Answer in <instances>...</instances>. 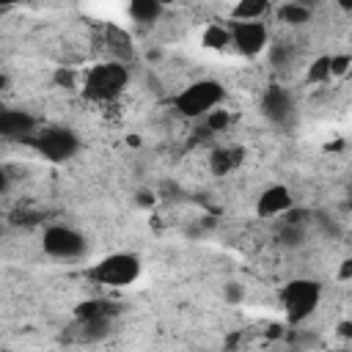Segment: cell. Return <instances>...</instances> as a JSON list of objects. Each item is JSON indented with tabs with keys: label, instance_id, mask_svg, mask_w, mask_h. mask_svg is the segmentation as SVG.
I'll use <instances>...</instances> for the list:
<instances>
[{
	"label": "cell",
	"instance_id": "3957f363",
	"mask_svg": "<svg viewBox=\"0 0 352 352\" xmlns=\"http://www.w3.org/2000/svg\"><path fill=\"white\" fill-rule=\"evenodd\" d=\"M223 96H226V91H223L220 82H214V80H198V82L187 85L173 99V107L184 118H201V116L212 113L223 102Z\"/></svg>",
	"mask_w": 352,
	"mask_h": 352
},
{
	"label": "cell",
	"instance_id": "ac0fdd59",
	"mask_svg": "<svg viewBox=\"0 0 352 352\" xmlns=\"http://www.w3.org/2000/svg\"><path fill=\"white\" fill-rule=\"evenodd\" d=\"M283 242L286 245H300L302 242V226L300 223H286V228H283Z\"/></svg>",
	"mask_w": 352,
	"mask_h": 352
},
{
	"label": "cell",
	"instance_id": "ffe728a7",
	"mask_svg": "<svg viewBox=\"0 0 352 352\" xmlns=\"http://www.w3.org/2000/svg\"><path fill=\"white\" fill-rule=\"evenodd\" d=\"M228 124V113L226 110H212V113H206V126L209 129H223Z\"/></svg>",
	"mask_w": 352,
	"mask_h": 352
},
{
	"label": "cell",
	"instance_id": "7c38bea8",
	"mask_svg": "<svg viewBox=\"0 0 352 352\" xmlns=\"http://www.w3.org/2000/svg\"><path fill=\"white\" fill-rule=\"evenodd\" d=\"M236 165H239V151H234V148H217L209 157V168H212L214 176H226Z\"/></svg>",
	"mask_w": 352,
	"mask_h": 352
},
{
	"label": "cell",
	"instance_id": "5b68a950",
	"mask_svg": "<svg viewBox=\"0 0 352 352\" xmlns=\"http://www.w3.org/2000/svg\"><path fill=\"white\" fill-rule=\"evenodd\" d=\"M140 275V258L132 253H110L94 270L91 278L102 286H129Z\"/></svg>",
	"mask_w": 352,
	"mask_h": 352
},
{
	"label": "cell",
	"instance_id": "8992f818",
	"mask_svg": "<svg viewBox=\"0 0 352 352\" xmlns=\"http://www.w3.org/2000/svg\"><path fill=\"white\" fill-rule=\"evenodd\" d=\"M41 248L52 258H80L88 248L85 236L69 226H50L41 236Z\"/></svg>",
	"mask_w": 352,
	"mask_h": 352
},
{
	"label": "cell",
	"instance_id": "7402d4cb",
	"mask_svg": "<svg viewBox=\"0 0 352 352\" xmlns=\"http://www.w3.org/2000/svg\"><path fill=\"white\" fill-rule=\"evenodd\" d=\"M349 275H352V261H349V258H344V261H341V272H338V278H341V280H346Z\"/></svg>",
	"mask_w": 352,
	"mask_h": 352
},
{
	"label": "cell",
	"instance_id": "30bf717a",
	"mask_svg": "<svg viewBox=\"0 0 352 352\" xmlns=\"http://www.w3.org/2000/svg\"><path fill=\"white\" fill-rule=\"evenodd\" d=\"M261 104H264L267 118H270V121H275V124H283V121L292 116V110H294L292 96H289L283 88H278V85H275V88H270V91L264 94Z\"/></svg>",
	"mask_w": 352,
	"mask_h": 352
},
{
	"label": "cell",
	"instance_id": "d6986e66",
	"mask_svg": "<svg viewBox=\"0 0 352 352\" xmlns=\"http://www.w3.org/2000/svg\"><path fill=\"white\" fill-rule=\"evenodd\" d=\"M289 58H292V50H286L283 44H272V47H270V60H272L275 66H286Z\"/></svg>",
	"mask_w": 352,
	"mask_h": 352
},
{
	"label": "cell",
	"instance_id": "7a4b0ae2",
	"mask_svg": "<svg viewBox=\"0 0 352 352\" xmlns=\"http://www.w3.org/2000/svg\"><path fill=\"white\" fill-rule=\"evenodd\" d=\"M28 146L38 157H44L47 162H66V160H72L77 154L80 138L69 126H44V129H36L33 132V138L28 140Z\"/></svg>",
	"mask_w": 352,
	"mask_h": 352
},
{
	"label": "cell",
	"instance_id": "484cf974",
	"mask_svg": "<svg viewBox=\"0 0 352 352\" xmlns=\"http://www.w3.org/2000/svg\"><path fill=\"white\" fill-rule=\"evenodd\" d=\"M6 88H8V74H3V72H0V94H3Z\"/></svg>",
	"mask_w": 352,
	"mask_h": 352
},
{
	"label": "cell",
	"instance_id": "44dd1931",
	"mask_svg": "<svg viewBox=\"0 0 352 352\" xmlns=\"http://www.w3.org/2000/svg\"><path fill=\"white\" fill-rule=\"evenodd\" d=\"M349 63H352L349 55H330V74H344Z\"/></svg>",
	"mask_w": 352,
	"mask_h": 352
},
{
	"label": "cell",
	"instance_id": "9c48e42d",
	"mask_svg": "<svg viewBox=\"0 0 352 352\" xmlns=\"http://www.w3.org/2000/svg\"><path fill=\"white\" fill-rule=\"evenodd\" d=\"M294 206V198H292V190L286 184H272L267 187L258 201H256V214L258 217H278V214H286L289 209Z\"/></svg>",
	"mask_w": 352,
	"mask_h": 352
},
{
	"label": "cell",
	"instance_id": "83f0119b",
	"mask_svg": "<svg viewBox=\"0 0 352 352\" xmlns=\"http://www.w3.org/2000/svg\"><path fill=\"white\" fill-rule=\"evenodd\" d=\"M3 352H14V349H3Z\"/></svg>",
	"mask_w": 352,
	"mask_h": 352
},
{
	"label": "cell",
	"instance_id": "6da1fadb",
	"mask_svg": "<svg viewBox=\"0 0 352 352\" xmlns=\"http://www.w3.org/2000/svg\"><path fill=\"white\" fill-rule=\"evenodd\" d=\"M129 82V72L121 60H102L94 63L82 77V94L94 102H110L124 94Z\"/></svg>",
	"mask_w": 352,
	"mask_h": 352
},
{
	"label": "cell",
	"instance_id": "8fae6325",
	"mask_svg": "<svg viewBox=\"0 0 352 352\" xmlns=\"http://www.w3.org/2000/svg\"><path fill=\"white\" fill-rule=\"evenodd\" d=\"M270 11L267 0H242L234 6V19L236 22H258Z\"/></svg>",
	"mask_w": 352,
	"mask_h": 352
},
{
	"label": "cell",
	"instance_id": "4fadbf2b",
	"mask_svg": "<svg viewBox=\"0 0 352 352\" xmlns=\"http://www.w3.org/2000/svg\"><path fill=\"white\" fill-rule=\"evenodd\" d=\"M160 14H162V6L157 0H132L129 3V16L135 22H154V19H160Z\"/></svg>",
	"mask_w": 352,
	"mask_h": 352
},
{
	"label": "cell",
	"instance_id": "5bb4252c",
	"mask_svg": "<svg viewBox=\"0 0 352 352\" xmlns=\"http://www.w3.org/2000/svg\"><path fill=\"white\" fill-rule=\"evenodd\" d=\"M201 41H204L209 50H223V47H228V44H231V33H228V28H220V25H209V28L204 30Z\"/></svg>",
	"mask_w": 352,
	"mask_h": 352
},
{
	"label": "cell",
	"instance_id": "4316f807",
	"mask_svg": "<svg viewBox=\"0 0 352 352\" xmlns=\"http://www.w3.org/2000/svg\"><path fill=\"white\" fill-rule=\"evenodd\" d=\"M333 352H349V349H333Z\"/></svg>",
	"mask_w": 352,
	"mask_h": 352
},
{
	"label": "cell",
	"instance_id": "cb8c5ba5",
	"mask_svg": "<svg viewBox=\"0 0 352 352\" xmlns=\"http://www.w3.org/2000/svg\"><path fill=\"white\" fill-rule=\"evenodd\" d=\"M55 80H58L60 85H63V82H66V85H72V74H69V72H63V69L55 74Z\"/></svg>",
	"mask_w": 352,
	"mask_h": 352
},
{
	"label": "cell",
	"instance_id": "d4e9b609",
	"mask_svg": "<svg viewBox=\"0 0 352 352\" xmlns=\"http://www.w3.org/2000/svg\"><path fill=\"white\" fill-rule=\"evenodd\" d=\"M242 294H239V289H236V283H228V300H239Z\"/></svg>",
	"mask_w": 352,
	"mask_h": 352
},
{
	"label": "cell",
	"instance_id": "2e32d148",
	"mask_svg": "<svg viewBox=\"0 0 352 352\" xmlns=\"http://www.w3.org/2000/svg\"><path fill=\"white\" fill-rule=\"evenodd\" d=\"M77 319H110V305L102 300H88L77 305Z\"/></svg>",
	"mask_w": 352,
	"mask_h": 352
},
{
	"label": "cell",
	"instance_id": "e0dca14e",
	"mask_svg": "<svg viewBox=\"0 0 352 352\" xmlns=\"http://www.w3.org/2000/svg\"><path fill=\"white\" fill-rule=\"evenodd\" d=\"M330 77V55H322L314 60V66L308 69V82H322Z\"/></svg>",
	"mask_w": 352,
	"mask_h": 352
},
{
	"label": "cell",
	"instance_id": "52a82bcc",
	"mask_svg": "<svg viewBox=\"0 0 352 352\" xmlns=\"http://www.w3.org/2000/svg\"><path fill=\"white\" fill-rule=\"evenodd\" d=\"M228 33H231V44L248 58L258 55L267 47V38H270L264 22H234V28Z\"/></svg>",
	"mask_w": 352,
	"mask_h": 352
},
{
	"label": "cell",
	"instance_id": "ba28073f",
	"mask_svg": "<svg viewBox=\"0 0 352 352\" xmlns=\"http://www.w3.org/2000/svg\"><path fill=\"white\" fill-rule=\"evenodd\" d=\"M33 132H36V118L28 110H16V107L0 110V138L28 143Z\"/></svg>",
	"mask_w": 352,
	"mask_h": 352
},
{
	"label": "cell",
	"instance_id": "603a6c76",
	"mask_svg": "<svg viewBox=\"0 0 352 352\" xmlns=\"http://www.w3.org/2000/svg\"><path fill=\"white\" fill-rule=\"evenodd\" d=\"M8 184H11V179H8V170H6L3 165H0V195H3L6 190H8Z\"/></svg>",
	"mask_w": 352,
	"mask_h": 352
},
{
	"label": "cell",
	"instance_id": "f1b7e54d",
	"mask_svg": "<svg viewBox=\"0 0 352 352\" xmlns=\"http://www.w3.org/2000/svg\"><path fill=\"white\" fill-rule=\"evenodd\" d=\"M0 11H3V8H0Z\"/></svg>",
	"mask_w": 352,
	"mask_h": 352
},
{
	"label": "cell",
	"instance_id": "9a60e30c",
	"mask_svg": "<svg viewBox=\"0 0 352 352\" xmlns=\"http://www.w3.org/2000/svg\"><path fill=\"white\" fill-rule=\"evenodd\" d=\"M278 16H280L283 22H289V25H302V22H308V19H311V11H308V6L286 3V6H280V8H278Z\"/></svg>",
	"mask_w": 352,
	"mask_h": 352
},
{
	"label": "cell",
	"instance_id": "277c9868",
	"mask_svg": "<svg viewBox=\"0 0 352 352\" xmlns=\"http://www.w3.org/2000/svg\"><path fill=\"white\" fill-rule=\"evenodd\" d=\"M319 300H322V286H319L316 280H311V278H294V280H289V283L283 286V292H280L283 314H286V319L294 322V324L302 322V319H308V316L316 311Z\"/></svg>",
	"mask_w": 352,
	"mask_h": 352
}]
</instances>
